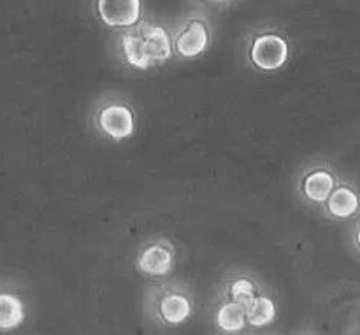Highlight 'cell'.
Returning <instances> with one entry per match:
<instances>
[{"label":"cell","instance_id":"ba28073f","mask_svg":"<svg viewBox=\"0 0 360 335\" xmlns=\"http://www.w3.org/2000/svg\"><path fill=\"white\" fill-rule=\"evenodd\" d=\"M302 190L313 202H327L330 193L334 192V176L326 169H316L304 178Z\"/></svg>","mask_w":360,"mask_h":335},{"label":"cell","instance_id":"9a60e30c","mask_svg":"<svg viewBox=\"0 0 360 335\" xmlns=\"http://www.w3.org/2000/svg\"><path fill=\"white\" fill-rule=\"evenodd\" d=\"M357 244H359V248H360V228L357 230Z\"/></svg>","mask_w":360,"mask_h":335},{"label":"cell","instance_id":"5b68a950","mask_svg":"<svg viewBox=\"0 0 360 335\" xmlns=\"http://www.w3.org/2000/svg\"><path fill=\"white\" fill-rule=\"evenodd\" d=\"M207 44H210V32H207V25L200 18L186 20L176 34L174 48L176 53L183 58H195L200 53L206 51Z\"/></svg>","mask_w":360,"mask_h":335},{"label":"cell","instance_id":"7c38bea8","mask_svg":"<svg viewBox=\"0 0 360 335\" xmlns=\"http://www.w3.org/2000/svg\"><path fill=\"white\" fill-rule=\"evenodd\" d=\"M25 318L23 306H21L20 298L14 295L4 294L0 298V327L4 330L14 329L20 325Z\"/></svg>","mask_w":360,"mask_h":335},{"label":"cell","instance_id":"4fadbf2b","mask_svg":"<svg viewBox=\"0 0 360 335\" xmlns=\"http://www.w3.org/2000/svg\"><path fill=\"white\" fill-rule=\"evenodd\" d=\"M229 295H231V301L239 302L243 308H246L257 297L255 284L250 280H246V277H238L229 287Z\"/></svg>","mask_w":360,"mask_h":335},{"label":"cell","instance_id":"5bb4252c","mask_svg":"<svg viewBox=\"0 0 360 335\" xmlns=\"http://www.w3.org/2000/svg\"><path fill=\"white\" fill-rule=\"evenodd\" d=\"M204 2H211V4H224V2H229V0H204Z\"/></svg>","mask_w":360,"mask_h":335},{"label":"cell","instance_id":"30bf717a","mask_svg":"<svg viewBox=\"0 0 360 335\" xmlns=\"http://www.w3.org/2000/svg\"><path fill=\"white\" fill-rule=\"evenodd\" d=\"M246 322H248L246 320V309L236 301L221 304L217 313L218 327L221 330H225V332H238V330H241L245 327Z\"/></svg>","mask_w":360,"mask_h":335},{"label":"cell","instance_id":"7a4b0ae2","mask_svg":"<svg viewBox=\"0 0 360 335\" xmlns=\"http://www.w3.org/2000/svg\"><path fill=\"white\" fill-rule=\"evenodd\" d=\"M250 60L257 69L273 72L281 69L288 60V44L276 32H260L250 46Z\"/></svg>","mask_w":360,"mask_h":335},{"label":"cell","instance_id":"9c48e42d","mask_svg":"<svg viewBox=\"0 0 360 335\" xmlns=\"http://www.w3.org/2000/svg\"><path fill=\"white\" fill-rule=\"evenodd\" d=\"M327 209L336 218H348L357 213L359 209V197L348 186H340L330 193L327 199Z\"/></svg>","mask_w":360,"mask_h":335},{"label":"cell","instance_id":"8fae6325","mask_svg":"<svg viewBox=\"0 0 360 335\" xmlns=\"http://www.w3.org/2000/svg\"><path fill=\"white\" fill-rule=\"evenodd\" d=\"M246 320L253 327H266L269 325L276 315V306L269 297L257 295L248 306H246Z\"/></svg>","mask_w":360,"mask_h":335},{"label":"cell","instance_id":"277c9868","mask_svg":"<svg viewBox=\"0 0 360 335\" xmlns=\"http://www.w3.org/2000/svg\"><path fill=\"white\" fill-rule=\"evenodd\" d=\"M97 125L102 133L115 140H123L130 137L136 129L134 114L130 107L123 102L105 104L97 114Z\"/></svg>","mask_w":360,"mask_h":335},{"label":"cell","instance_id":"52a82bcc","mask_svg":"<svg viewBox=\"0 0 360 335\" xmlns=\"http://www.w3.org/2000/svg\"><path fill=\"white\" fill-rule=\"evenodd\" d=\"M192 313V304H190L188 297H185L179 291H167L162 295L160 302H158V315H160L162 322L167 325H181L186 322Z\"/></svg>","mask_w":360,"mask_h":335},{"label":"cell","instance_id":"6da1fadb","mask_svg":"<svg viewBox=\"0 0 360 335\" xmlns=\"http://www.w3.org/2000/svg\"><path fill=\"white\" fill-rule=\"evenodd\" d=\"M118 49L127 65L137 70L160 65L172 56L167 30L153 23H137L123 30L118 37Z\"/></svg>","mask_w":360,"mask_h":335},{"label":"cell","instance_id":"3957f363","mask_svg":"<svg viewBox=\"0 0 360 335\" xmlns=\"http://www.w3.org/2000/svg\"><path fill=\"white\" fill-rule=\"evenodd\" d=\"M95 11L104 25L111 28H129L143 16L141 0H95Z\"/></svg>","mask_w":360,"mask_h":335},{"label":"cell","instance_id":"8992f818","mask_svg":"<svg viewBox=\"0 0 360 335\" xmlns=\"http://www.w3.org/2000/svg\"><path fill=\"white\" fill-rule=\"evenodd\" d=\"M137 267L141 272L150 276H165L172 269V249L171 246L153 242L141 251L137 258Z\"/></svg>","mask_w":360,"mask_h":335}]
</instances>
